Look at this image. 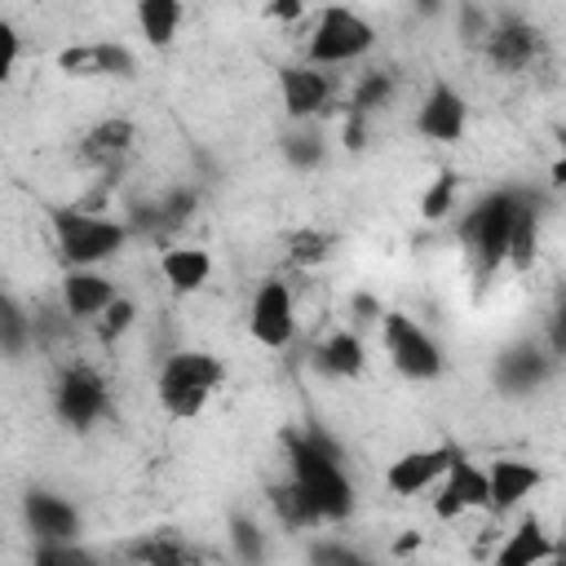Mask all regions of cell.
I'll return each instance as SVG.
<instances>
[{
    "instance_id": "1",
    "label": "cell",
    "mask_w": 566,
    "mask_h": 566,
    "mask_svg": "<svg viewBox=\"0 0 566 566\" xmlns=\"http://www.w3.org/2000/svg\"><path fill=\"white\" fill-rule=\"evenodd\" d=\"M287 455H292V486L301 491L310 517H345L354 509V486L349 478L340 473V460L336 451L314 433V438H301L292 433L287 438Z\"/></svg>"
},
{
    "instance_id": "2",
    "label": "cell",
    "mask_w": 566,
    "mask_h": 566,
    "mask_svg": "<svg viewBox=\"0 0 566 566\" xmlns=\"http://www.w3.org/2000/svg\"><path fill=\"white\" fill-rule=\"evenodd\" d=\"M226 380V367L221 358L212 354H199V349H181L164 363L159 371V402L168 416L177 420H190L203 411V402L212 398V389Z\"/></svg>"
},
{
    "instance_id": "3",
    "label": "cell",
    "mask_w": 566,
    "mask_h": 566,
    "mask_svg": "<svg viewBox=\"0 0 566 566\" xmlns=\"http://www.w3.org/2000/svg\"><path fill=\"white\" fill-rule=\"evenodd\" d=\"M53 234H57V248L71 265L88 270L93 261H106L124 248L128 230L119 221H106V217H88V212H75V208H62L53 212Z\"/></svg>"
},
{
    "instance_id": "4",
    "label": "cell",
    "mask_w": 566,
    "mask_h": 566,
    "mask_svg": "<svg viewBox=\"0 0 566 566\" xmlns=\"http://www.w3.org/2000/svg\"><path fill=\"white\" fill-rule=\"evenodd\" d=\"M371 40H376V31L367 27V18H358L354 9L327 4L310 31V62H323V66L354 62L371 49Z\"/></svg>"
},
{
    "instance_id": "5",
    "label": "cell",
    "mask_w": 566,
    "mask_h": 566,
    "mask_svg": "<svg viewBox=\"0 0 566 566\" xmlns=\"http://www.w3.org/2000/svg\"><path fill=\"white\" fill-rule=\"evenodd\" d=\"M517 199L513 195H491L473 221H469V239H473V252H478V270L491 274L509 261V243H513V221H517Z\"/></svg>"
},
{
    "instance_id": "6",
    "label": "cell",
    "mask_w": 566,
    "mask_h": 566,
    "mask_svg": "<svg viewBox=\"0 0 566 566\" xmlns=\"http://www.w3.org/2000/svg\"><path fill=\"white\" fill-rule=\"evenodd\" d=\"M380 332H385V349H389V358H394V367L402 376L433 380L442 371V354H438L433 336L420 323H411L407 314H385V327Z\"/></svg>"
},
{
    "instance_id": "7",
    "label": "cell",
    "mask_w": 566,
    "mask_h": 566,
    "mask_svg": "<svg viewBox=\"0 0 566 566\" xmlns=\"http://www.w3.org/2000/svg\"><path fill=\"white\" fill-rule=\"evenodd\" d=\"M473 509H491V478H486V469L473 464L469 455H455L451 469H447L442 482H438L433 513H438L442 522H451V517H464V513H473Z\"/></svg>"
},
{
    "instance_id": "8",
    "label": "cell",
    "mask_w": 566,
    "mask_h": 566,
    "mask_svg": "<svg viewBox=\"0 0 566 566\" xmlns=\"http://www.w3.org/2000/svg\"><path fill=\"white\" fill-rule=\"evenodd\" d=\"M248 332L265 345V349H283L296 332V310H292V292L287 283L270 279L261 283V292L252 296V314H248Z\"/></svg>"
},
{
    "instance_id": "9",
    "label": "cell",
    "mask_w": 566,
    "mask_h": 566,
    "mask_svg": "<svg viewBox=\"0 0 566 566\" xmlns=\"http://www.w3.org/2000/svg\"><path fill=\"white\" fill-rule=\"evenodd\" d=\"M460 451L455 447H420V451H407V455H398L394 464H389V473H385V482H389V491L394 495H416V491H424V486H433V482H442V473L451 469V460H455Z\"/></svg>"
},
{
    "instance_id": "10",
    "label": "cell",
    "mask_w": 566,
    "mask_h": 566,
    "mask_svg": "<svg viewBox=\"0 0 566 566\" xmlns=\"http://www.w3.org/2000/svg\"><path fill=\"white\" fill-rule=\"evenodd\" d=\"M106 411V385L88 371V367H71L57 380V416L71 429H88L97 416Z\"/></svg>"
},
{
    "instance_id": "11",
    "label": "cell",
    "mask_w": 566,
    "mask_h": 566,
    "mask_svg": "<svg viewBox=\"0 0 566 566\" xmlns=\"http://www.w3.org/2000/svg\"><path fill=\"white\" fill-rule=\"evenodd\" d=\"M57 66L66 75H75V80H88V75H128L133 71V57L119 44L97 40V44H71V49H62L57 53Z\"/></svg>"
},
{
    "instance_id": "12",
    "label": "cell",
    "mask_w": 566,
    "mask_h": 566,
    "mask_svg": "<svg viewBox=\"0 0 566 566\" xmlns=\"http://www.w3.org/2000/svg\"><path fill=\"white\" fill-rule=\"evenodd\" d=\"M416 124L433 142H460V133H464V102H460V93L451 84H433L424 106H420V115H416Z\"/></svg>"
},
{
    "instance_id": "13",
    "label": "cell",
    "mask_w": 566,
    "mask_h": 566,
    "mask_svg": "<svg viewBox=\"0 0 566 566\" xmlns=\"http://www.w3.org/2000/svg\"><path fill=\"white\" fill-rule=\"evenodd\" d=\"M115 296H119V292H115V283H111L106 274L71 270V274L62 279V305H66V314H75V318H97Z\"/></svg>"
},
{
    "instance_id": "14",
    "label": "cell",
    "mask_w": 566,
    "mask_h": 566,
    "mask_svg": "<svg viewBox=\"0 0 566 566\" xmlns=\"http://www.w3.org/2000/svg\"><path fill=\"white\" fill-rule=\"evenodd\" d=\"M535 49H539V35H535L526 22H517V18L495 22V27L486 31V53H491V62L504 66V71H522V66L535 57Z\"/></svg>"
},
{
    "instance_id": "15",
    "label": "cell",
    "mask_w": 566,
    "mask_h": 566,
    "mask_svg": "<svg viewBox=\"0 0 566 566\" xmlns=\"http://www.w3.org/2000/svg\"><path fill=\"white\" fill-rule=\"evenodd\" d=\"M486 478H491V509H513L539 486V469L526 460H509V455L491 460Z\"/></svg>"
},
{
    "instance_id": "16",
    "label": "cell",
    "mask_w": 566,
    "mask_h": 566,
    "mask_svg": "<svg viewBox=\"0 0 566 566\" xmlns=\"http://www.w3.org/2000/svg\"><path fill=\"white\" fill-rule=\"evenodd\" d=\"M327 93H332V84L323 71H314V66H287L283 71V106L292 119H310L314 111H323Z\"/></svg>"
},
{
    "instance_id": "17",
    "label": "cell",
    "mask_w": 566,
    "mask_h": 566,
    "mask_svg": "<svg viewBox=\"0 0 566 566\" xmlns=\"http://www.w3.org/2000/svg\"><path fill=\"white\" fill-rule=\"evenodd\" d=\"M27 517H31V531H35L44 544H66V539L75 535V526H80L75 509H71L66 500H57V495H44V491L27 495Z\"/></svg>"
},
{
    "instance_id": "18",
    "label": "cell",
    "mask_w": 566,
    "mask_h": 566,
    "mask_svg": "<svg viewBox=\"0 0 566 566\" xmlns=\"http://www.w3.org/2000/svg\"><path fill=\"white\" fill-rule=\"evenodd\" d=\"M159 270H164L168 287L186 296V292H199V287L208 283V274H212V256H208L203 248H168L164 261H159Z\"/></svg>"
},
{
    "instance_id": "19",
    "label": "cell",
    "mask_w": 566,
    "mask_h": 566,
    "mask_svg": "<svg viewBox=\"0 0 566 566\" xmlns=\"http://www.w3.org/2000/svg\"><path fill=\"white\" fill-rule=\"evenodd\" d=\"M553 553V539L539 522H522L517 531H509V539L495 553V566H544Z\"/></svg>"
},
{
    "instance_id": "20",
    "label": "cell",
    "mask_w": 566,
    "mask_h": 566,
    "mask_svg": "<svg viewBox=\"0 0 566 566\" xmlns=\"http://www.w3.org/2000/svg\"><path fill=\"white\" fill-rule=\"evenodd\" d=\"M128 146H133V124H128V119H102L97 128L84 133L80 155H84L88 164H111V159H119Z\"/></svg>"
},
{
    "instance_id": "21",
    "label": "cell",
    "mask_w": 566,
    "mask_h": 566,
    "mask_svg": "<svg viewBox=\"0 0 566 566\" xmlns=\"http://www.w3.org/2000/svg\"><path fill=\"white\" fill-rule=\"evenodd\" d=\"M137 22H142L146 44L164 49V44H172V35H177V27H181V4H177V0H142Z\"/></svg>"
},
{
    "instance_id": "22",
    "label": "cell",
    "mask_w": 566,
    "mask_h": 566,
    "mask_svg": "<svg viewBox=\"0 0 566 566\" xmlns=\"http://www.w3.org/2000/svg\"><path fill=\"white\" fill-rule=\"evenodd\" d=\"M318 363H323V371L354 380V376L363 371V363H367V358H363V340H358L354 332H336V336H327V340H323Z\"/></svg>"
},
{
    "instance_id": "23",
    "label": "cell",
    "mask_w": 566,
    "mask_h": 566,
    "mask_svg": "<svg viewBox=\"0 0 566 566\" xmlns=\"http://www.w3.org/2000/svg\"><path fill=\"white\" fill-rule=\"evenodd\" d=\"M535 248H539V221H535V212H531V208H517L513 243H509V265H513V270H531Z\"/></svg>"
},
{
    "instance_id": "24",
    "label": "cell",
    "mask_w": 566,
    "mask_h": 566,
    "mask_svg": "<svg viewBox=\"0 0 566 566\" xmlns=\"http://www.w3.org/2000/svg\"><path fill=\"white\" fill-rule=\"evenodd\" d=\"M133 562L137 566H199L195 553L177 539H146V544L133 548Z\"/></svg>"
},
{
    "instance_id": "25",
    "label": "cell",
    "mask_w": 566,
    "mask_h": 566,
    "mask_svg": "<svg viewBox=\"0 0 566 566\" xmlns=\"http://www.w3.org/2000/svg\"><path fill=\"white\" fill-rule=\"evenodd\" d=\"M327 252H332V239L323 230H296L287 239V256L296 265H318V261H327Z\"/></svg>"
},
{
    "instance_id": "26",
    "label": "cell",
    "mask_w": 566,
    "mask_h": 566,
    "mask_svg": "<svg viewBox=\"0 0 566 566\" xmlns=\"http://www.w3.org/2000/svg\"><path fill=\"white\" fill-rule=\"evenodd\" d=\"M133 318H137V305H133L128 296H115V301L97 314V336L111 345V340H119V336L133 327Z\"/></svg>"
},
{
    "instance_id": "27",
    "label": "cell",
    "mask_w": 566,
    "mask_h": 566,
    "mask_svg": "<svg viewBox=\"0 0 566 566\" xmlns=\"http://www.w3.org/2000/svg\"><path fill=\"white\" fill-rule=\"evenodd\" d=\"M389 88H394V84H389V71H367V75L358 80V88H354V102H349V106H354V115L376 111V106L389 97Z\"/></svg>"
},
{
    "instance_id": "28",
    "label": "cell",
    "mask_w": 566,
    "mask_h": 566,
    "mask_svg": "<svg viewBox=\"0 0 566 566\" xmlns=\"http://www.w3.org/2000/svg\"><path fill=\"white\" fill-rule=\"evenodd\" d=\"M451 195H455V177L451 172H442L429 190H424V199H420V212L429 217V221H438V217H447L451 212Z\"/></svg>"
},
{
    "instance_id": "29",
    "label": "cell",
    "mask_w": 566,
    "mask_h": 566,
    "mask_svg": "<svg viewBox=\"0 0 566 566\" xmlns=\"http://www.w3.org/2000/svg\"><path fill=\"white\" fill-rule=\"evenodd\" d=\"M539 371H544V363L535 358V354H513L509 363H504V380L509 385H531V380H539Z\"/></svg>"
},
{
    "instance_id": "30",
    "label": "cell",
    "mask_w": 566,
    "mask_h": 566,
    "mask_svg": "<svg viewBox=\"0 0 566 566\" xmlns=\"http://www.w3.org/2000/svg\"><path fill=\"white\" fill-rule=\"evenodd\" d=\"M31 566H88V557L80 548H71V544H40Z\"/></svg>"
},
{
    "instance_id": "31",
    "label": "cell",
    "mask_w": 566,
    "mask_h": 566,
    "mask_svg": "<svg viewBox=\"0 0 566 566\" xmlns=\"http://www.w3.org/2000/svg\"><path fill=\"white\" fill-rule=\"evenodd\" d=\"M314 562H318V566H367L358 553H349V548H336V544L318 548V553H314Z\"/></svg>"
},
{
    "instance_id": "32",
    "label": "cell",
    "mask_w": 566,
    "mask_h": 566,
    "mask_svg": "<svg viewBox=\"0 0 566 566\" xmlns=\"http://www.w3.org/2000/svg\"><path fill=\"white\" fill-rule=\"evenodd\" d=\"M234 544H239V553L248 557V562H256L261 557V535H256V526H234Z\"/></svg>"
},
{
    "instance_id": "33",
    "label": "cell",
    "mask_w": 566,
    "mask_h": 566,
    "mask_svg": "<svg viewBox=\"0 0 566 566\" xmlns=\"http://www.w3.org/2000/svg\"><path fill=\"white\" fill-rule=\"evenodd\" d=\"M4 340H9V349H18V340H22V318H18L13 301H4Z\"/></svg>"
},
{
    "instance_id": "34",
    "label": "cell",
    "mask_w": 566,
    "mask_h": 566,
    "mask_svg": "<svg viewBox=\"0 0 566 566\" xmlns=\"http://www.w3.org/2000/svg\"><path fill=\"white\" fill-rule=\"evenodd\" d=\"M265 13H270V18H279V22H292V18H301V13H305V4H301V0H283V4H270Z\"/></svg>"
},
{
    "instance_id": "35",
    "label": "cell",
    "mask_w": 566,
    "mask_h": 566,
    "mask_svg": "<svg viewBox=\"0 0 566 566\" xmlns=\"http://www.w3.org/2000/svg\"><path fill=\"white\" fill-rule=\"evenodd\" d=\"M553 349L557 354H566V305L557 310V318H553Z\"/></svg>"
},
{
    "instance_id": "36",
    "label": "cell",
    "mask_w": 566,
    "mask_h": 566,
    "mask_svg": "<svg viewBox=\"0 0 566 566\" xmlns=\"http://www.w3.org/2000/svg\"><path fill=\"white\" fill-rule=\"evenodd\" d=\"M553 181H557V186H566V159H557V164H553Z\"/></svg>"
},
{
    "instance_id": "37",
    "label": "cell",
    "mask_w": 566,
    "mask_h": 566,
    "mask_svg": "<svg viewBox=\"0 0 566 566\" xmlns=\"http://www.w3.org/2000/svg\"><path fill=\"white\" fill-rule=\"evenodd\" d=\"M562 159H566V133H562Z\"/></svg>"
}]
</instances>
